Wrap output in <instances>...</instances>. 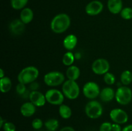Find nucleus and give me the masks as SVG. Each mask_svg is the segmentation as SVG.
<instances>
[{
	"label": "nucleus",
	"instance_id": "nucleus-1",
	"mask_svg": "<svg viewBox=\"0 0 132 131\" xmlns=\"http://www.w3.org/2000/svg\"><path fill=\"white\" fill-rule=\"evenodd\" d=\"M71 24L69 15L64 13L59 14L54 17L50 23V28L55 33H64L68 29Z\"/></svg>",
	"mask_w": 132,
	"mask_h": 131
},
{
	"label": "nucleus",
	"instance_id": "nucleus-2",
	"mask_svg": "<svg viewBox=\"0 0 132 131\" xmlns=\"http://www.w3.org/2000/svg\"><path fill=\"white\" fill-rule=\"evenodd\" d=\"M39 72L36 67L29 66L23 68L18 75V80L19 83L30 84L38 78Z\"/></svg>",
	"mask_w": 132,
	"mask_h": 131
},
{
	"label": "nucleus",
	"instance_id": "nucleus-3",
	"mask_svg": "<svg viewBox=\"0 0 132 131\" xmlns=\"http://www.w3.org/2000/svg\"><path fill=\"white\" fill-rule=\"evenodd\" d=\"M62 92L63 95L69 100L77 98L80 94V88L76 81L67 80L64 81L62 86Z\"/></svg>",
	"mask_w": 132,
	"mask_h": 131
},
{
	"label": "nucleus",
	"instance_id": "nucleus-4",
	"mask_svg": "<svg viewBox=\"0 0 132 131\" xmlns=\"http://www.w3.org/2000/svg\"><path fill=\"white\" fill-rule=\"evenodd\" d=\"M85 111L89 118L97 119L103 114V108L100 102L96 100H91L86 104Z\"/></svg>",
	"mask_w": 132,
	"mask_h": 131
},
{
	"label": "nucleus",
	"instance_id": "nucleus-5",
	"mask_svg": "<svg viewBox=\"0 0 132 131\" xmlns=\"http://www.w3.org/2000/svg\"><path fill=\"white\" fill-rule=\"evenodd\" d=\"M43 80L46 86L50 87H55L63 84L65 80V77L61 72L53 71L45 74Z\"/></svg>",
	"mask_w": 132,
	"mask_h": 131
},
{
	"label": "nucleus",
	"instance_id": "nucleus-6",
	"mask_svg": "<svg viewBox=\"0 0 132 131\" xmlns=\"http://www.w3.org/2000/svg\"><path fill=\"white\" fill-rule=\"evenodd\" d=\"M115 98L120 105H128L131 102L132 100L131 89L126 86H120L116 91Z\"/></svg>",
	"mask_w": 132,
	"mask_h": 131
},
{
	"label": "nucleus",
	"instance_id": "nucleus-7",
	"mask_svg": "<svg viewBox=\"0 0 132 131\" xmlns=\"http://www.w3.org/2000/svg\"><path fill=\"white\" fill-rule=\"evenodd\" d=\"M46 101L54 105H61L64 100L63 92L56 89H50L45 93Z\"/></svg>",
	"mask_w": 132,
	"mask_h": 131
},
{
	"label": "nucleus",
	"instance_id": "nucleus-8",
	"mask_svg": "<svg viewBox=\"0 0 132 131\" xmlns=\"http://www.w3.org/2000/svg\"><path fill=\"white\" fill-rule=\"evenodd\" d=\"M100 88L96 82H88L84 85L82 88L83 95L86 98L90 100H94L96 98L100 95Z\"/></svg>",
	"mask_w": 132,
	"mask_h": 131
},
{
	"label": "nucleus",
	"instance_id": "nucleus-9",
	"mask_svg": "<svg viewBox=\"0 0 132 131\" xmlns=\"http://www.w3.org/2000/svg\"><path fill=\"white\" fill-rule=\"evenodd\" d=\"M110 63L105 59H97L94 60L92 65V70L98 75H104L110 69Z\"/></svg>",
	"mask_w": 132,
	"mask_h": 131
},
{
	"label": "nucleus",
	"instance_id": "nucleus-10",
	"mask_svg": "<svg viewBox=\"0 0 132 131\" xmlns=\"http://www.w3.org/2000/svg\"><path fill=\"white\" fill-rule=\"evenodd\" d=\"M110 117L114 123L118 124H124L128 121V115L125 110L122 109H112L110 113Z\"/></svg>",
	"mask_w": 132,
	"mask_h": 131
},
{
	"label": "nucleus",
	"instance_id": "nucleus-11",
	"mask_svg": "<svg viewBox=\"0 0 132 131\" xmlns=\"http://www.w3.org/2000/svg\"><path fill=\"white\" fill-rule=\"evenodd\" d=\"M104 8L103 3L100 1L94 0L91 1L85 7V12L86 14L90 16H95L99 15L102 12Z\"/></svg>",
	"mask_w": 132,
	"mask_h": 131
},
{
	"label": "nucleus",
	"instance_id": "nucleus-12",
	"mask_svg": "<svg viewBox=\"0 0 132 131\" xmlns=\"http://www.w3.org/2000/svg\"><path fill=\"white\" fill-rule=\"evenodd\" d=\"M9 30L14 35H20L25 30V24L20 19H15L9 24Z\"/></svg>",
	"mask_w": 132,
	"mask_h": 131
},
{
	"label": "nucleus",
	"instance_id": "nucleus-13",
	"mask_svg": "<svg viewBox=\"0 0 132 131\" xmlns=\"http://www.w3.org/2000/svg\"><path fill=\"white\" fill-rule=\"evenodd\" d=\"M29 100L36 107H43L46 102L45 95L37 91H33L29 94Z\"/></svg>",
	"mask_w": 132,
	"mask_h": 131
},
{
	"label": "nucleus",
	"instance_id": "nucleus-14",
	"mask_svg": "<svg viewBox=\"0 0 132 131\" xmlns=\"http://www.w3.org/2000/svg\"><path fill=\"white\" fill-rule=\"evenodd\" d=\"M36 111V106L31 101L25 102L21 106V114L24 117H30L35 114Z\"/></svg>",
	"mask_w": 132,
	"mask_h": 131
},
{
	"label": "nucleus",
	"instance_id": "nucleus-15",
	"mask_svg": "<svg viewBox=\"0 0 132 131\" xmlns=\"http://www.w3.org/2000/svg\"><path fill=\"white\" fill-rule=\"evenodd\" d=\"M107 6L112 14H118L123 8V4L122 0H108Z\"/></svg>",
	"mask_w": 132,
	"mask_h": 131
},
{
	"label": "nucleus",
	"instance_id": "nucleus-16",
	"mask_svg": "<svg viewBox=\"0 0 132 131\" xmlns=\"http://www.w3.org/2000/svg\"><path fill=\"white\" fill-rule=\"evenodd\" d=\"M116 96V92L114 90L110 87H104L101 91L99 97L101 100L104 102H110L112 101Z\"/></svg>",
	"mask_w": 132,
	"mask_h": 131
},
{
	"label": "nucleus",
	"instance_id": "nucleus-17",
	"mask_svg": "<svg viewBox=\"0 0 132 131\" xmlns=\"http://www.w3.org/2000/svg\"><path fill=\"white\" fill-rule=\"evenodd\" d=\"M63 44L66 50L71 51L73 50L77 45V37L73 34L68 35L64 39Z\"/></svg>",
	"mask_w": 132,
	"mask_h": 131
},
{
	"label": "nucleus",
	"instance_id": "nucleus-18",
	"mask_svg": "<svg viewBox=\"0 0 132 131\" xmlns=\"http://www.w3.org/2000/svg\"><path fill=\"white\" fill-rule=\"evenodd\" d=\"M81 71L79 68L76 66H70L68 68L66 71V76L68 80L76 81L80 77Z\"/></svg>",
	"mask_w": 132,
	"mask_h": 131
},
{
	"label": "nucleus",
	"instance_id": "nucleus-19",
	"mask_svg": "<svg viewBox=\"0 0 132 131\" xmlns=\"http://www.w3.org/2000/svg\"><path fill=\"white\" fill-rule=\"evenodd\" d=\"M34 18V12L30 8L25 7L21 11L20 19L25 24L30 23Z\"/></svg>",
	"mask_w": 132,
	"mask_h": 131
},
{
	"label": "nucleus",
	"instance_id": "nucleus-20",
	"mask_svg": "<svg viewBox=\"0 0 132 131\" xmlns=\"http://www.w3.org/2000/svg\"><path fill=\"white\" fill-rule=\"evenodd\" d=\"M12 88V81L8 77H4L0 79V89L3 93L9 92Z\"/></svg>",
	"mask_w": 132,
	"mask_h": 131
},
{
	"label": "nucleus",
	"instance_id": "nucleus-21",
	"mask_svg": "<svg viewBox=\"0 0 132 131\" xmlns=\"http://www.w3.org/2000/svg\"><path fill=\"white\" fill-rule=\"evenodd\" d=\"M59 113L60 116L63 119H69L72 115V110L71 108L65 104L59 105Z\"/></svg>",
	"mask_w": 132,
	"mask_h": 131
},
{
	"label": "nucleus",
	"instance_id": "nucleus-22",
	"mask_svg": "<svg viewBox=\"0 0 132 131\" xmlns=\"http://www.w3.org/2000/svg\"><path fill=\"white\" fill-rule=\"evenodd\" d=\"M75 59H76L75 55H73L72 51H67L63 55V59H62V62L64 66L69 67L70 66L73 65Z\"/></svg>",
	"mask_w": 132,
	"mask_h": 131
},
{
	"label": "nucleus",
	"instance_id": "nucleus-23",
	"mask_svg": "<svg viewBox=\"0 0 132 131\" xmlns=\"http://www.w3.org/2000/svg\"><path fill=\"white\" fill-rule=\"evenodd\" d=\"M121 82L124 86H128L132 82V73L129 70H125L121 74Z\"/></svg>",
	"mask_w": 132,
	"mask_h": 131
},
{
	"label": "nucleus",
	"instance_id": "nucleus-24",
	"mask_svg": "<svg viewBox=\"0 0 132 131\" xmlns=\"http://www.w3.org/2000/svg\"><path fill=\"white\" fill-rule=\"evenodd\" d=\"M45 126L48 130L55 131L59 127V121L54 118L48 119L45 122Z\"/></svg>",
	"mask_w": 132,
	"mask_h": 131
},
{
	"label": "nucleus",
	"instance_id": "nucleus-25",
	"mask_svg": "<svg viewBox=\"0 0 132 131\" xmlns=\"http://www.w3.org/2000/svg\"><path fill=\"white\" fill-rule=\"evenodd\" d=\"M28 2V0H11L10 4L12 8L14 10H23L24 8H25L26 5H27Z\"/></svg>",
	"mask_w": 132,
	"mask_h": 131
},
{
	"label": "nucleus",
	"instance_id": "nucleus-26",
	"mask_svg": "<svg viewBox=\"0 0 132 131\" xmlns=\"http://www.w3.org/2000/svg\"><path fill=\"white\" fill-rule=\"evenodd\" d=\"M121 16L125 20H130L132 19V8L130 7H125L121 12Z\"/></svg>",
	"mask_w": 132,
	"mask_h": 131
},
{
	"label": "nucleus",
	"instance_id": "nucleus-27",
	"mask_svg": "<svg viewBox=\"0 0 132 131\" xmlns=\"http://www.w3.org/2000/svg\"><path fill=\"white\" fill-rule=\"evenodd\" d=\"M103 80H104V82L107 85H108V86H112V85H113L116 82V78L113 73L108 72V73L104 74Z\"/></svg>",
	"mask_w": 132,
	"mask_h": 131
},
{
	"label": "nucleus",
	"instance_id": "nucleus-28",
	"mask_svg": "<svg viewBox=\"0 0 132 131\" xmlns=\"http://www.w3.org/2000/svg\"><path fill=\"white\" fill-rule=\"evenodd\" d=\"M43 125V123L40 118H35L32 122V127L36 130H39L41 128Z\"/></svg>",
	"mask_w": 132,
	"mask_h": 131
},
{
	"label": "nucleus",
	"instance_id": "nucleus-29",
	"mask_svg": "<svg viewBox=\"0 0 132 131\" xmlns=\"http://www.w3.org/2000/svg\"><path fill=\"white\" fill-rule=\"evenodd\" d=\"M15 90H16V92L19 95H23L27 91V87H26V85L24 84V83H19L17 85L16 88H15Z\"/></svg>",
	"mask_w": 132,
	"mask_h": 131
},
{
	"label": "nucleus",
	"instance_id": "nucleus-30",
	"mask_svg": "<svg viewBox=\"0 0 132 131\" xmlns=\"http://www.w3.org/2000/svg\"><path fill=\"white\" fill-rule=\"evenodd\" d=\"M4 131H15V125L12 122H5L2 127Z\"/></svg>",
	"mask_w": 132,
	"mask_h": 131
},
{
	"label": "nucleus",
	"instance_id": "nucleus-31",
	"mask_svg": "<svg viewBox=\"0 0 132 131\" xmlns=\"http://www.w3.org/2000/svg\"><path fill=\"white\" fill-rule=\"evenodd\" d=\"M99 131H112V124L110 122H104L101 125Z\"/></svg>",
	"mask_w": 132,
	"mask_h": 131
},
{
	"label": "nucleus",
	"instance_id": "nucleus-32",
	"mask_svg": "<svg viewBox=\"0 0 132 131\" xmlns=\"http://www.w3.org/2000/svg\"><path fill=\"white\" fill-rule=\"evenodd\" d=\"M39 83L37 82H32V83H30V89L32 90V91H37V89L39 88Z\"/></svg>",
	"mask_w": 132,
	"mask_h": 131
},
{
	"label": "nucleus",
	"instance_id": "nucleus-33",
	"mask_svg": "<svg viewBox=\"0 0 132 131\" xmlns=\"http://www.w3.org/2000/svg\"><path fill=\"white\" fill-rule=\"evenodd\" d=\"M112 131H122V128L120 124L116 123L112 124Z\"/></svg>",
	"mask_w": 132,
	"mask_h": 131
},
{
	"label": "nucleus",
	"instance_id": "nucleus-34",
	"mask_svg": "<svg viewBox=\"0 0 132 131\" xmlns=\"http://www.w3.org/2000/svg\"><path fill=\"white\" fill-rule=\"evenodd\" d=\"M59 131H76V130H75L74 128H72V127L67 126V127H63V128H62Z\"/></svg>",
	"mask_w": 132,
	"mask_h": 131
},
{
	"label": "nucleus",
	"instance_id": "nucleus-35",
	"mask_svg": "<svg viewBox=\"0 0 132 131\" xmlns=\"http://www.w3.org/2000/svg\"><path fill=\"white\" fill-rule=\"evenodd\" d=\"M122 131H132V124L126 125V127L122 128Z\"/></svg>",
	"mask_w": 132,
	"mask_h": 131
},
{
	"label": "nucleus",
	"instance_id": "nucleus-36",
	"mask_svg": "<svg viewBox=\"0 0 132 131\" xmlns=\"http://www.w3.org/2000/svg\"><path fill=\"white\" fill-rule=\"evenodd\" d=\"M5 120H4V119H3L2 117H0V127H1V128H2L3 125L5 124Z\"/></svg>",
	"mask_w": 132,
	"mask_h": 131
},
{
	"label": "nucleus",
	"instance_id": "nucleus-37",
	"mask_svg": "<svg viewBox=\"0 0 132 131\" xmlns=\"http://www.w3.org/2000/svg\"><path fill=\"white\" fill-rule=\"evenodd\" d=\"M4 77H5V73H4V71L3 69H0V78H3Z\"/></svg>",
	"mask_w": 132,
	"mask_h": 131
},
{
	"label": "nucleus",
	"instance_id": "nucleus-38",
	"mask_svg": "<svg viewBox=\"0 0 132 131\" xmlns=\"http://www.w3.org/2000/svg\"><path fill=\"white\" fill-rule=\"evenodd\" d=\"M45 131H51V130H45Z\"/></svg>",
	"mask_w": 132,
	"mask_h": 131
}]
</instances>
